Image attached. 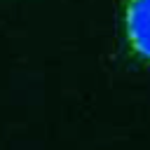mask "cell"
I'll return each instance as SVG.
<instances>
[{"mask_svg":"<svg viewBox=\"0 0 150 150\" xmlns=\"http://www.w3.org/2000/svg\"><path fill=\"white\" fill-rule=\"evenodd\" d=\"M122 23L129 49L138 59L150 61V0H124Z\"/></svg>","mask_w":150,"mask_h":150,"instance_id":"obj_1","label":"cell"}]
</instances>
